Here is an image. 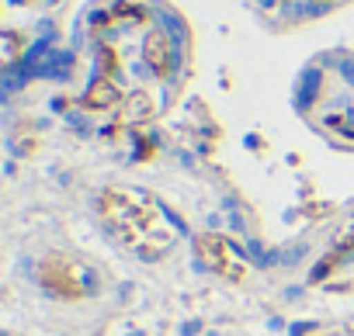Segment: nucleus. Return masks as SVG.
Wrapping results in <instances>:
<instances>
[{
  "instance_id": "obj_3",
  "label": "nucleus",
  "mask_w": 354,
  "mask_h": 336,
  "mask_svg": "<svg viewBox=\"0 0 354 336\" xmlns=\"http://www.w3.org/2000/svg\"><path fill=\"white\" fill-rule=\"evenodd\" d=\"M198 257H202V264L209 267V270H216V274H226V277H243V260L233 253V246L223 239V236H216V233H205V236H198Z\"/></svg>"
},
{
  "instance_id": "obj_2",
  "label": "nucleus",
  "mask_w": 354,
  "mask_h": 336,
  "mask_svg": "<svg viewBox=\"0 0 354 336\" xmlns=\"http://www.w3.org/2000/svg\"><path fill=\"white\" fill-rule=\"evenodd\" d=\"M39 274H42V284H46L49 291H56L59 298H77V295L87 291V284H84V270H80L70 257H63V253L46 257L42 267H39Z\"/></svg>"
},
{
  "instance_id": "obj_1",
  "label": "nucleus",
  "mask_w": 354,
  "mask_h": 336,
  "mask_svg": "<svg viewBox=\"0 0 354 336\" xmlns=\"http://www.w3.org/2000/svg\"><path fill=\"white\" fill-rule=\"evenodd\" d=\"M97 208H101L108 233L122 246L139 253L142 260H156L170 250L174 226L167 222L163 208L149 195H139V191H129V188H111V191L101 195Z\"/></svg>"
}]
</instances>
